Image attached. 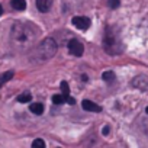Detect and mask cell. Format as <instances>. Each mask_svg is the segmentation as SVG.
Masks as SVG:
<instances>
[{
    "instance_id": "cell-19",
    "label": "cell",
    "mask_w": 148,
    "mask_h": 148,
    "mask_svg": "<svg viewBox=\"0 0 148 148\" xmlns=\"http://www.w3.org/2000/svg\"><path fill=\"white\" fill-rule=\"evenodd\" d=\"M3 13V8H2V5H0V15Z\"/></svg>"
},
{
    "instance_id": "cell-17",
    "label": "cell",
    "mask_w": 148,
    "mask_h": 148,
    "mask_svg": "<svg viewBox=\"0 0 148 148\" xmlns=\"http://www.w3.org/2000/svg\"><path fill=\"white\" fill-rule=\"evenodd\" d=\"M119 5H121L119 0H109V8H110V9H118Z\"/></svg>"
},
{
    "instance_id": "cell-18",
    "label": "cell",
    "mask_w": 148,
    "mask_h": 148,
    "mask_svg": "<svg viewBox=\"0 0 148 148\" xmlns=\"http://www.w3.org/2000/svg\"><path fill=\"white\" fill-rule=\"evenodd\" d=\"M102 134H103V135H108V134H109V126H105V128L102 129Z\"/></svg>"
},
{
    "instance_id": "cell-15",
    "label": "cell",
    "mask_w": 148,
    "mask_h": 148,
    "mask_svg": "<svg viewBox=\"0 0 148 148\" xmlns=\"http://www.w3.org/2000/svg\"><path fill=\"white\" fill-rule=\"evenodd\" d=\"M61 90H62V95H64L65 97L70 96V87H68L67 82H61Z\"/></svg>"
},
{
    "instance_id": "cell-5",
    "label": "cell",
    "mask_w": 148,
    "mask_h": 148,
    "mask_svg": "<svg viewBox=\"0 0 148 148\" xmlns=\"http://www.w3.org/2000/svg\"><path fill=\"white\" fill-rule=\"evenodd\" d=\"M73 25L80 31H87L90 28V19L86 16H76L73 18Z\"/></svg>"
},
{
    "instance_id": "cell-10",
    "label": "cell",
    "mask_w": 148,
    "mask_h": 148,
    "mask_svg": "<svg viewBox=\"0 0 148 148\" xmlns=\"http://www.w3.org/2000/svg\"><path fill=\"white\" fill-rule=\"evenodd\" d=\"M29 109H31L32 113H35V115H41V113L44 112V105H42V103H32V105L29 106Z\"/></svg>"
},
{
    "instance_id": "cell-6",
    "label": "cell",
    "mask_w": 148,
    "mask_h": 148,
    "mask_svg": "<svg viewBox=\"0 0 148 148\" xmlns=\"http://www.w3.org/2000/svg\"><path fill=\"white\" fill-rule=\"evenodd\" d=\"M132 86L139 89V90H147L148 89V77L145 76H138L132 80Z\"/></svg>"
},
{
    "instance_id": "cell-4",
    "label": "cell",
    "mask_w": 148,
    "mask_h": 148,
    "mask_svg": "<svg viewBox=\"0 0 148 148\" xmlns=\"http://www.w3.org/2000/svg\"><path fill=\"white\" fill-rule=\"evenodd\" d=\"M68 52H70L71 55H74V57H80V55H83V52H84V47H83V44H82L80 41L71 39V41L68 42Z\"/></svg>"
},
{
    "instance_id": "cell-14",
    "label": "cell",
    "mask_w": 148,
    "mask_h": 148,
    "mask_svg": "<svg viewBox=\"0 0 148 148\" xmlns=\"http://www.w3.org/2000/svg\"><path fill=\"white\" fill-rule=\"evenodd\" d=\"M52 102H54L55 105H61V103L65 102V96H64V95H54V96H52Z\"/></svg>"
},
{
    "instance_id": "cell-1",
    "label": "cell",
    "mask_w": 148,
    "mask_h": 148,
    "mask_svg": "<svg viewBox=\"0 0 148 148\" xmlns=\"http://www.w3.org/2000/svg\"><path fill=\"white\" fill-rule=\"evenodd\" d=\"M36 35H38L36 29L31 23L18 21L13 23V26L10 29L12 47L18 51H26L34 47V44L36 41Z\"/></svg>"
},
{
    "instance_id": "cell-7",
    "label": "cell",
    "mask_w": 148,
    "mask_h": 148,
    "mask_svg": "<svg viewBox=\"0 0 148 148\" xmlns=\"http://www.w3.org/2000/svg\"><path fill=\"white\" fill-rule=\"evenodd\" d=\"M82 106H83V109L87 110V112H102V108H100L99 105H96L95 102L87 100V99L82 102Z\"/></svg>"
},
{
    "instance_id": "cell-8",
    "label": "cell",
    "mask_w": 148,
    "mask_h": 148,
    "mask_svg": "<svg viewBox=\"0 0 148 148\" xmlns=\"http://www.w3.org/2000/svg\"><path fill=\"white\" fill-rule=\"evenodd\" d=\"M51 6H52V0H36V8L42 13L48 12L51 9Z\"/></svg>"
},
{
    "instance_id": "cell-13",
    "label": "cell",
    "mask_w": 148,
    "mask_h": 148,
    "mask_svg": "<svg viewBox=\"0 0 148 148\" xmlns=\"http://www.w3.org/2000/svg\"><path fill=\"white\" fill-rule=\"evenodd\" d=\"M102 79H103L106 83H112V82L115 80V73H113V71H105V73L102 74Z\"/></svg>"
},
{
    "instance_id": "cell-12",
    "label": "cell",
    "mask_w": 148,
    "mask_h": 148,
    "mask_svg": "<svg viewBox=\"0 0 148 148\" xmlns=\"http://www.w3.org/2000/svg\"><path fill=\"white\" fill-rule=\"evenodd\" d=\"M31 100H32V96H31L29 92H23L22 95L18 96V102H21V103H28Z\"/></svg>"
},
{
    "instance_id": "cell-20",
    "label": "cell",
    "mask_w": 148,
    "mask_h": 148,
    "mask_svg": "<svg viewBox=\"0 0 148 148\" xmlns=\"http://www.w3.org/2000/svg\"><path fill=\"white\" fill-rule=\"evenodd\" d=\"M145 113H147V115H148V106H147V108H145Z\"/></svg>"
},
{
    "instance_id": "cell-3",
    "label": "cell",
    "mask_w": 148,
    "mask_h": 148,
    "mask_svg": "<svg viewBox=\"0 0 148 148\" xmlns=\"http://www.w3.org/2000/svg\"><path fill=\"white\" fill-rule=\"evenodd\" d=\"M57 52V42L52 38H45L38 47L34 49L32 54V61L34 62H45L51 60Z\"/></svg>"
},
{
    "instance_id": "cell-11",
    "label": "cell",
    "mask_w": 148,
    "mask_h": 148,
    "mask_svg": "<svg viewBox=\"0 0 148 148\" xmlns=\"http://www.w3.org/2000/svg\"><path fill=\"white\" fill-rule=\"evenodd\" d=\"M12 77H13V71H8V73L2 74V76H0V89H2V86H3V84H6Z\"/></svg>"
},
{
    "instance_id": "cell-2",
    "label": "cell",
    "mask_w": 148,
    "mask_h": 148,
    "mask_svg": "<svg viewBox=\"0 0 148 148\" xmlns=\"http://www.w3.org/2000/svg\"><path fill=\"white\" fill-rule=\"evenodd\" d=\"M103 48L109 55H119L123 51L121 34L115 26H109L103 36Z\"/></svg>"
},
{
    "instance_id": "cell-9",
    "label": "cell",
    "mask_w": 148,
    "mask_h": 148,
    "mask_svg": "<svg viewBox=\"0 0 148 148\" xmlns=\"http://www.w3.org/2000/svg\"><path fill=\"white\" fill-rule=\"evenodd\" d=\"M12 8L16 10H25L26 9V2L25 0H12Z\"/></svg>"
},
{
    "instance_id": "cell-16",
    "label": "cell",
    "mask_w": 148,
    "mask_h": 148,
    "mask_svg": "<svg viewBox=\"0 0 148 148\" xmlns=\"http://www.w3.org/2000/svg\"><path fill=\"white\" fill-rule=\"evenodd\" d=\"M32 147H39V148H45V141L42 139H35L32 142Z\"/></svg>"
}]
</instances>
